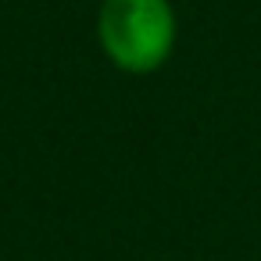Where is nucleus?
<instances>
[{
  "instance_id": "nucleus-1",
  "label": "nucleus",
  "mask_w": 261,
  "mask_h": 261,
  "mask_svg": "<svg viewBox=\"0 0 261 261\" xmlns=\"http://www.w3.org/2000/svg\"><path fill=\"white\" fill-rule=\"evenodd\" d=\"M179 40L172 0H100L97 43L100 54L125 75H150L168 65Z\"/></svg>"
}]
</instances>
